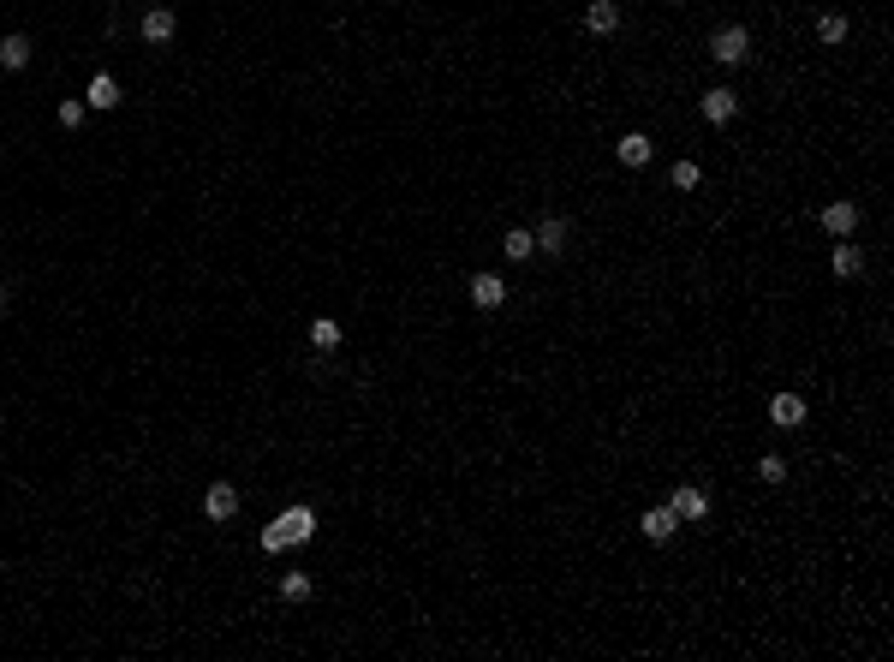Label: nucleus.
<instances>
[{
    "instance_id": "20e7f679",
    "label": "nucleus",
    "mask_w": 894,
    "mask_h": 662,
    "mask_svg": "<svg viewBox=\"0 0 894 662\" xmlns=\"http://www.w3.org/2000/svg\"><path fill=\"white\" fill-rule=\"evenodd\" d=\"M138 30H143V42H156V48H161V42H173V30H179L173 6H149V12H143V24H138Z\"/></svg>"
},
{
    "instance_id": "1a4fd4ad",
    "label": "nucleus",
    "mask_w": 894,
    "mask_h": 662,
    "mask_svg": "<svg viewBox=\"0 0 894 662\" xmlns=\"http://www.w3.org/2000/svg\"><path fill=\"white\" fill-rule=\"evenodd\" d=\"M203 513H209V520H233L238 513V489L233 483H215V489L203 496Z\"/></svg>"
},
{
    "instance_id": "6e6552de",
    "label": "nucleus",
    "mask_w": 894,
    "mask_h": 662,
    "mask_svg": "<svg viewBox=\"0 0 894 662\" xmlns=\"http://www.w3.org/2000/svg\"><path fill=\"white\" fill-rule=\"evenodd\" d=\"M584 24H591L596 36L620 30V0H591V6H584Z\"/></svg>"
},
{
    "instance_id": "f257e3e1",
    "label": "nucleus",
    "mask_w": 894,
    "mask_h": 662,
    "mask_svg": "<svg viewBox=\"0 0 894 662\" xmlns=\"http://www.w3.org/2000/svg\"><path fill=\"white\" fill-rule=\"evenodd\" d=\"M317 531V513L310 507H286L275 525H262V549H293V543H304Z\"/></svg>"
},
{
    "instance_id": "412c9836",
    "label": "nucleus",
    "mask_w": 894,
    "mask_h": 662,
    "mask_svg": "<svg viewBox=\"0 0 894 662\" xmlns=\"http://www.w3.org/2000/svg\"><path fill=\"white\" fill-rule=\"evenodd\" d=\"M757 478H763V483H781V478H787V460H781V454H763V460H757Z\"/></svg>"
},
{
    "instance_id": "5701e85b",
    "label": "nucleus",
    "mask_w": 894,
    "mask_h": 662,
    "mask_svg": "<svg viewBox=\"0 0 894 662\" xmlns=\"http://www.w3.org/2000/svg\"><path fill=\"white\" fill-rule=\"evenodd\" d=\"M84 120V101H60V125H78Z\"/></svg>"
},
{
    "instance_id": "0eeeda50",
    "label": "nucleus",
    "mask_w": 894,
    "mask_h": 662,
    "mask_svg": "<svg viewBox=\"0 0 894 662\" xmlns=\"http://www.w3.org/2000/svg\"><path fill=\"white\" fill-rule=\"evenodd\" d=\"M84 108H96V114L119 108V84L108 78V72H96V78H90V90H84Z\"/></svg>"
},
{
    "instance_id": "f03ea898",
    "label": "nucleus",
    "mask_w": 894,
    "mask_h": 662,
    "mask_svg": "<svg viewBox=\"0 0 894 662\" xmlns=\"http://www.w3.org/2000/svg\"><path fill=\"white\" fill-rule=\"evenodd\" d=\"M745 48H752V36H745L739 24H721V30L710 36V54H715L721 66H739V61H745Z\"/></svg>"
},
{
    "instance_id": "dca6fc26",
    "label": "nucleus",
    "mask_w": 894,
    "mask_h": 662,
    "mask_svg": "<svg viewBox=\"0 0 894 662\" xmlns=\"http://www.w3.org/2000/svg\"><path fill=\"white\" fill-rule=\"evenodd\" d=\"M834 275H865V251H858L853 239L834 245Z\"/></svg>"
},
{
    "instance_id": "4468645a",
    "label": "nucleus",
    "mask_w": 894,
    "mask_h": 662,
    "mask_svg": "<svg viewBox=\"0 0 894 662\" xmlns=\"http://www.w3.org/2000/svg\"><path fill=\"white\" fill-rule=\"evenodd\" d=\"M650 149H656V143L644 138V132H626V138H620V167H644Z\"/></svg>"
},
{
    "instance_id": "9d476101",
    "label": "nucleus",
    "mask_w": 894,
    "mask_h": 662,
    "mask_svg": "<svg viewBox=\"0 0 894 662\" xmlns=\"http://www.w3.org/2000/svg\"><path fill=\"white\" fill-rule=\"evenodd\" d=\"M697 108H704V120H710V125H728L739 101H734V90H710V96L697 101Z\"/></svg>"
},
{
    "instance_id": "39448f33",
    "label": "nucleus",
    "mask_w": 894,
    "mask_h": 662,
    "mask_svg": "<svg viewBox=\"0 0 894 662\" xmlns=\"http://www.w3.org/2000/svg\"><path fill=\"white\" fill-rule=\"evenodd\" d=\"M638 525H644V537H650V543H668V537L680 531V513H674L668 502H662V507H650V513H644Z\"/></svg>"
},
{
    "instance_id": "aec40b11",
    "label": "nucleus",
    "mask_w": 894,
    "mask_h": 662,
    "mask_svg": "<svg viewBox=\"0 0 894 662\" xmlns=\"http://www.w3.org/2000/svg\"><path fill=\"white\" fill-rule=\"evenodd\" d=\"M817 36L823 42H847V19H841V12H823V19H817Z\"/></svg>"
},
{
    "instance_id": "f8f14e48",
    "label": "nucleus",
    "mask_w": 894,
    "mask_h": 662,
    "mask_svg": "<svg viewBox=\"0 0 894 662\" xmlns=\"http://www.w3.org/2000/svg\"><path fill=\"white\" fill-rule=\"evenodd\" d=\"M668 507H674L680 520H704V513H710V502H704V489H697V483L674 489V502H668Z\"/></svg>"
},
{
    "instance_id": "4be33fe9",
    "label": "nucleus",
    "mask_w": 894,
    "mask_h": 662,
    "mask_svg": "<svg viewBox=\"0 0 894 662\" xmlns=\"http://www.w3.org/2000/svg\"><path fill=\"white\" fill-rule=\"evenodd\" d=\"M697 180H704V174H697V161H680V167H674V185H680V191H697Z\"/></svg>"
},
{
    "instance_id": "7ed1b4c3",
    "label": "nucleus",
    "mask_w": 894,
    "mask_h": 662,
    "mask_svg": "<svg viewBox=\"0 0 894 662\" xmlns=\"http://www.w3.org/2000/svg\"><path fill=\"white\" fill-rule=\"evenodd\" d=\"M567 233H573V227H567V215H543V221H536V233H531V239H536V251L560 257V251H567Z\"/></svg>"
},
{
    "instance_id": "2eb2a0df",
    "label": "nucleus",
    "mask_w": 894,
    "mask_h": 662,
    "mask_svg": "<svg viewBox=\"0 0 894 662\" xmlns=\"http://www.w3.org/2000/svg\"><path fill=\"white\" fill-rule=\"evenodd\" d=\"M0 66H6V72L30 66V36H0Z\"/></svg>"
},
{
    "instance_id": "9b49d317",
    "label": "nucleus",
    "mask_w": 894,
    "mask_h": 662,
    "mask_svg": "<svg viewBox=\"0 0 894 662\" xmlns=\"http://www.w3.org/2000/svg\"><path fill=\"white\" fill-rule=\"evenodd\" d=\"M823 227H829L834 239H847L858 227V203H829V209H823Z\"/></svg>"
},
{
    "instance_id": "6ab92c4d",
    "label": "nucleus",
    "mask_w": 894,
    "mask_h": 662,
    "mask_svg": "<svg viewBox=\"0 0 894 662\" xmlns=\"http://www.w3.org/2000/svg\"><path fill=\"white\" fill-rule=\"evenodd\" d=\"M280 597L304 602V597H310V573H286V579H280Z\"/></svg>"
},
{
    "instance_id": "423d86ee",
    "label": "nucleus",
    "mask_w": 894,
    "mask_h": 662,
    "mask_svg": "<svg viewBox=\"0 0 894 662\" xmlns=\"http://www.w3.org/2000/svg\"><path fill=\"white\" fill-rule=\"evenodd\" d=\"M501 299H507V281H501V275H471V304L477 311H495Z\"/></svg>"
},
{
    "instance_id": "f3484780",
    "label": "nucleus",
    "mask_w": 894,
    "mask_h": 662,
    "mask_svg": "<svg viewBox=\"0 0 894 662\" xmlns=\"http://www.w3.org/2000/svg\"><path fill=\"white\" fill-rule=\"evenodd\" d=\"M310 346H317V352H334V346H340V322L334 317H317V322H310Z\"/></svg>"
},
{
    "instance_id": "a211bd4d",
    "label": "nucleus",
    "mask_w": 894,
    "mask_h": 662,
    "mask_svg": "<svg viewBox=\"0 0 894 662\" xmlns=\"http://www.w3.org/2000/svg\"><path fill=\"white\" fill-rule=\"evenodd\" d=\"M501 251H507V257H513V262H525V257H531V251H536V239H531V233H525V227H513V233L501 239Z\"/></svg>"
},
{
    "instance_id": "ddd939ff",
    "label": "nucleus",
    "mask_w": 894,
    "mask_h": 662,
    "mask_svg": "<svg viewBox=\"0 0 894 662\" xmlns=\"http://www.w3.org/2000/svg\"><path fill=\"white\" fill-rule=\"evenodd\" d=\"M769 418L781 424V430H793V424H805V400H799V394H775V400H769Z\"/></svg>"
}]
</instances>
